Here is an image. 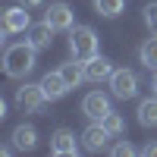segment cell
Masks as SVG:
<instances>
[{
	"instance_id": "obj_1",
	"label": "cell",
	"mask_w": 157,
	"mask_h": 157,
	"mask_svg": "<svg viewBox=\"0 0 157 157\" xmlns=\"http://www.w3.org/2000/svg\"><path fill=\"white\" fill-rule=\"evenodd\" d=\"M35 54L38 47L32 41H19V44H10L3 50V72L10 78H25L35 69Z\"/></svg>"
},
{
	"instance_id": "obj_2",
	"label": "cell",
	"mask_w": 157,
	"mask_h": 157,
	"mask_svg": "<svg viewBox=\"0 0 157 157\" xmlns=\"http://www.w3.org/2000/svg\"><path fill=\"white\" fill-rule=\"evenodd\" d=\"M69 50H72V57L75 60H91V57H98V35L91 25H72L69 29Z\"/></svg>"
},
{
	"instance_id": "obj_3",
	"label": "cell",
	"mask_w": 157,
	"mask_h": 157,
	"mask_svg": "<svg viewBox=\"0 0 157 157\" xmlns=\"http://www.w3.org/2000/svg\"><path fill=\"white\" fill-rule=\"evenodd\" d=\"M44 104H47V94H44L41 82H38V85H29V82H25L22 88H16V107H19V110L38 113V110H44Z\"/></svg>"
},
{
	"instance_id": "obj_4",
	"label": "cell",
	"mask_w": 157,
	"mask_h": 157,
	"mask_svg": "<svg viewBox=\"0 0 157 157\" xmlns=\"http://www.w3.org/2000/svg\"><path fill=\"white\" fill-rule=\"evenodd\" d=\"M107 82L113 88V98H120V101H129V98L138 94V75L132 69H113V75Z\"/></svg>"
},
{
	"instance_id": "obj_5",
	"label": "cell",
	"mask_w": 157,
	"mask_h": 157,
	"mask_svg": "<svg viewBox=\"0 0 157 157\" xmlns=\"http://www.w3.org/2000/svg\"><path fill=\"white\" fill-rule=\"evenodd\" d=\"M110 110H113L110 107V98L104 94V91H88L85 101H82V113L88 116V120H94V123H101Z\"/></svg>"
},
{
	"instance_id": "obj_6",
	"label": "cell",
	"mask_w": 157,
	"mask_h": 157,
	"mask_svg": "<svg viewBox=\"0 0 157 157\" xmlns=\"http://www.w3.org/2000/svg\"><path fill=\"white\" fill-rule=\"evenodd\" d=\"M29 6H10L6 13H3V38H10V35H16V32H29L32 29V19H29V13H25Z\"/></svg>"
},
{
	"instance_id": "obj_7",
	"label": "cell",
	"mask_w": 157,
	"mask_h": 157,
	"mask_svg": "<svg viewBox=\"0 0 157 157\" xmlns=\"http://www.w3.org/2000/svg\"><path fill=\"white\" fill-rule=\"evenodd\" d=\"M44 19H47L50 25H54L57 32H69L72 25H75V16H72L69 3H63V0H57V3H50V6H47Z\"/></svg>"
},
{
	"instance_id": "obj_8",
	"label": "cell",
	"mask_w": 157,
	"mask_h": 157,
	"mask_svg": "<svg viewBox=\"0 0 157 157\" xmlns=\"http://www.w3.org/2000/svg\"><path fill=\"white\" fill-rule=\"evenodd\" d=\"M107 138H113V135L104 129V123H94V120H91V126L82 132V145H85V151H94V154H98V151L107 148Z\"/></svg>"
},
{
	"instance_id": "obj_9",
	"label": "cell",
	"mask_w": 157,
	"mask_h": 157,
	"mask_svg": "<svg viewBox=\"0 0 157 157\" xmlns=\"http://www.w3.org/2000/svg\"><path fill=\"white\" fill-rule=\"evenodd\" d=\"M75 151H78L75 135L69 132V129H57L54 138H50V154H57V157H72Z\"/></svg>"
},
{
	"instance_id": "obj_10",
	"label": "cell",
	"mask_w": 157,
	"mask_h": 157,
	"mask_svg": "<svg viewBox=\"0 0 157 157\" xmlns=\"http://www.w3.org/2000/svg\"><path fill=\"white\" fill-rule=\"evenodd\" d=\"M41 88H44L47 101H60V98L69 91V82H66V78H63V72L57 69V72H47V75L41 78Z\"/></svg>"
},
{
	"instance_id": "obj_11",
	"label": "cell",
	"mask_w": 157,
	"mask_h": 157,
	"mask_svg": "<svg viewBox=\"0 0 157 157\" xmlns=\"http://www.w3.org/2000/svg\"><path fill=\"white\" fill-rule=\"evenodd\" d=\"M113 75V66H110V60H104V57H91L85 60V82H104V78H110Z\"/></svg>"
},
{
	"instance_id": "obj_12",
	"label": "cell",
	"mask_w": 157,
	"mask_h": 157,
	"mask_svg": "<svg viewBox=\"0 0 157 157\" xmlns=\"http://www.w3.org/2000/svg\"><path fill=\"white\" fill-rule=\"evenodd\" d=\"M54 32H57V29H54L47 19H44V22H35L32 29H29V41H32L38 50H47L50 44H54Z\"/></svg>"
},
{
	"instance_id": "obj_13",
	"label": "cell",
	"mask_w": 157,
	"mask_h": 157,
	"mask_svg": "<svg viewBox=\"0 0 157 157\" xmlns=\"http://www.w3.org/2000/svg\"><path fill=\"white\" fill-rule=\"evenodd\" d=\"M38 145V132H35V126H16L13 129V148L16 151H32Z\"/></svg>"
},
{
	"instance_id": "obj_14",
	"label": "cell",
	"mask_w": 157,
	"mask_h": 157,
	"mask_svg": "<svg viewBox=\"0 0 157 157\" xmlns=\"http://www.w3.org/2000/svg\"><path fill=\"white\" fill-rule=\"evenodd\" d=\"M60 72H63V78L69 82V88H78V85L85 82V63H82V60L63 63V66H60Z\"/></svg>"
},
{
	"instance_id": "obj_15",
	"label": "cell",
	"mask_w": 157,
	"mask_h": 157,
	"mask_svg": "<svg viewBox=\"0 0 157 157\" xmlns=\"http://www.w3.org/2000/svg\"><path fill=\"white\" fill-rule=\"evenodd\" d=\"M138 123L141 126H157V98H145L138 104Z\"/></svg>"
},
{
	"instance_id": "obj_16",
	"label": "cell",
	"mask_w": 157,
	"mask_h": 157,
	"mask_svg": "<svg viewBox=\"0 0 157 157\" xmlns=\"http://www.w3.org/2000/svg\"><path fill=\"white\" fill-rule=\"evenodd\" d=\"M138 60L145 63L148 69H157V38H148V41L138 47Z\"/></svg>"
},
{
	"instance_id": "obj_17",
	"label": "cell",
	"mask_w": 157,
	"mask_h": 157,
	"mask_svg": "<svg viewBox=\"0 0 157 157\" xmlns=\"http://www.w3.org/2000/svg\"><path fill=\"white\" fill-rule=\"evenodd\" d=\"M123 6H126V0H94V10L107 19H116L123 13Z\"/></svg>"
},
{
	"instance_id": "obj_18",
	"label": "cell",
	"mask_w": 157,
	"mask_h": 157,
	"mask_svg": "<svg viewBox=\"0 0 157 157\" xmlns=\"http://www.w3.org/2000/svg\"><path fill=\"white\" fill-rule=\"evenodd\" d=\"M101 123H104V129H107L110 135H123V132H126V120H123L120 113H113V110H110L107 116H104Z\"/></svg>"
},
{
	"instance_id": "obj_19",
	"label": "cell",
	"mask_w": 157,
	"mask_h": 157,
	"mask_svg": "<svg viewBox=\"0 0 157 157\" xmlns=\"http://www.w3.org/2000/svg\"><path fill=\"white\" fill-rule=\"evenodd\" d=\"M145 25L151 32H157V0H151V3L145 6Z\"/></svg>"
},
{
	"instance_id": "obj_20",
	"label": "cell",
	"mask_w": 157,
	"mask_h": 157,
	"mask_svg": "<svg viewBox=\"0 0 157 157\" xmlns=\"http://www.w3.org/2000/svg\"><path fill=\"white\" fill-rule=\"evenodd\" d=\"M113 154H116V157H129V154H135V148L129 145V141H120V145L113 148Z\"/></svg>"
},
{
	"instance_id": "obj_21",
	"label": "cell",
	"mask_w": 157,
	"mask_h": 157,
	"mask_svg": "<svg viewBox=\"0 0 157 157\" xmlns=\"http://www.w3.org/2000/svg\"><path fill=\"white\" fill-rule=\"evenodd\" d=\"M141 154H148V157H157V141H148V145L141 148Z\"/></svg>"
},
{
	"instance_id": "obj_22",
	"label": "cell",
	"mask_w": 157,
	"mask_h": 157,
	"mask_svg": "<svg viewBox=\"0 0 157 157\" xmlns=\"http://www.w3.org/2000/svg\"><path fill=\"white\" fill-rule=\"evenodd\" d=\"M19 3H22V6H29V10H32V6H41V3H44V0H19Z\"/></svg>"
},
{
	"instance_id": "obj_23",
	"label": "cell",
	"mask_w": 157,
	"mask_h": 157,
	"mask_svg": "<svg viewBox=\"0 0 157 157\" xmlns=\"http://www.w3.org/2000/svg\"><path fill=\"white\" fill-rule=\"evenodd\" d=\"M151 88H154V94H157V69H154V78H151Z\"/></svg>"
}]
</instances>
